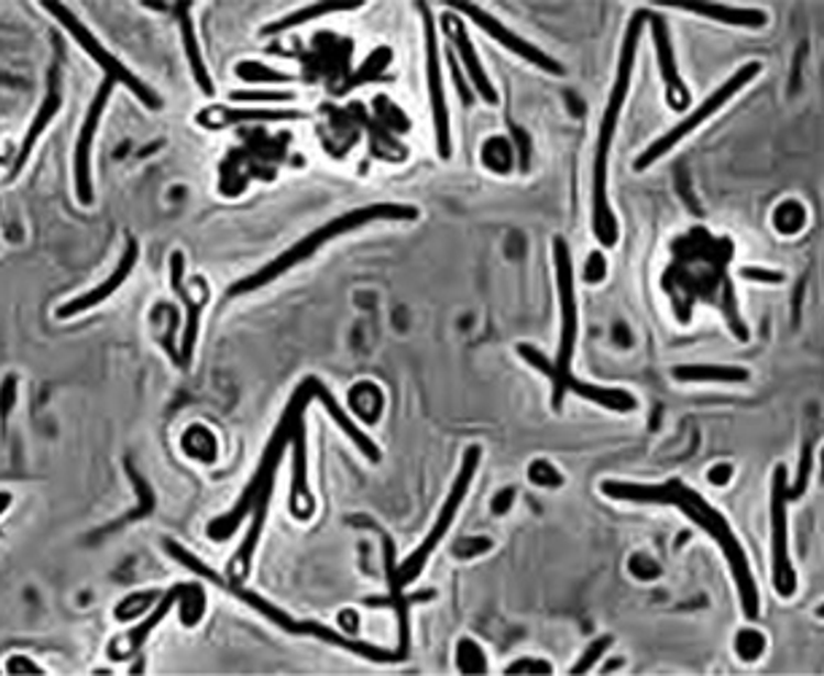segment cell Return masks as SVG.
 <instances>
[{
    "label": "cell",
    "mask_w": 824,
    "mask_h": 676,
    "mask_svg": "<svg viewBox=\"0 0 824 676\" xmlns=\"http://www.w3.org/2000/svg\"><path fill=\"white\" fill-rule=\"evenodd\" d=\"M513 497H515V491H513V488H507L502 497L493 501V512H496V515H504V512L509 510V504H513Z\"/></svg>",
    "instance_id": "cell-48"
},
{
    "label": "cell",
    "mask_w": 824,
    "mask_h": 676,
    "mask_svg": "<svg viewBox=\"0 0 824 676\" xmlns=\"http://www.w3.org/2000/svg\"><path fill=\"white\" fill-rule=\"evenodd\" d=\"M507 674H552V666L539 657H520V661L509 663Z\"/></svg>",
    "instance_id": "cell-38"
},
{
    "label": "cell",
    "mask_w": 824,
    "mask_h": 676,
    "mask_svg": "<svg viewBox=\"0 0 824 676\" xmlns=\"http://www.w3.org/2000/svg\"><path fill=\"white\" fill-rule=\"evenodd\" d=\"M517 353H520L523 359L528 361V364L537 367L541 375H547L552 380V410H556V413H561L563 396H567L569 391H571V394L582 396V400L601 404V407L615 410V413H634V410L639 407L636 396L628 394V391L601 389V385L582 383L580 378H574V372H571V370H567V372L556 370V367H552V361L547 359L545 353H539L534 346H526V342H523V346H517Z\"/></svg>",
    "instance_id": "cell-7"
},
{
    "label": "cell",
    "mask_w": 824,
    "mask_h": 676,
    "mask_svg": "<svg viewBox=\"0 0 824 676\" xmlns=\"http://www.w3.org/2000/svg\"><path fill=\"white\" fill-rule=\"evenodd\" d=\"M556 251V273H558V297H561V348L552 367L561 372L571 370L574 359L576 335H580V313H576V294H574V268H571V253L563 238L552 240Z\"/></svg>",
    "instance_id": "cell-11"
},
{
    "label": "cell",
    "mask_w": 824,
    "mask_h": 676,
    "mask_svg": "<svg viewBox=\"0 0 824 676\" xmlns=\"http://www.w3.org/2000/svg\"><path fill=\"white\" fill-rule=\"evenodd\" d=\"M811 461H814V445L809 443V445H805V448H803V458H800V480H798V486H795V488H787V499H790V501H795V499L803 497L805 486H809Z\"/></svg>",
    "instance_id": "cell-37"
},
{
    "label": "cell",
    "mask_w": 824,
    "mask_h": 676,
    "mask_svg": "<svg viewBox=\"0 0 824 676\" xmlns=\"http://www.w3.org/2000/svg\"><path fill=\"white\" fill-rule=\"evenodd\" d=\"M189 9H191V3H176V6H173V14L178 17L180 39H184V50H186V57H189L191 74H195L197 87H200L206 95H213V92H216L213 78H210V74H208L206 59H202V52H200V44H197L195 22H191Z\"/></svg>",
    "instance_id": "cell-23"
},
{
    "label": "cell",
    "mask_w": 824,
    "mask_h": 676,
    "mask_svg": "<svg viewBox=\"0 0 824 676\" xmlns=\"http://www.w3.org/2000/svg\"><path fill=\"white\" fill-rule=\"evenodd\" d=\"M612 642H615V639H612V636L595 639L591 647L585 650V655L580 657V663H576V666L571 668V674H587V672H593V666L601 661V657H604V652L612 647Z\"/></svg>",
    "instance_id": "cell-36"
},
{
    "label": "cell",
    "mask_w": 824,
    "mask_h": 676,
    "mask_svg": "<svg viewBox=\"0 0 824 676\" xmlns=\"http://www.w3.org/2000/svg\"><path fill=\"white\" fill-rule=\"evenodd\" d=\"M361 3H316V6H305V9L294 11V14L284 17V20L273 22V25H267L262 30L264 35H275V33H284V30H292L297 25H303V22H310V20H318V17L323 14H334V11H353L359 9Z\"/></svg>",
    "instance_id": "cell-27"
},
{
    "label": "cell",
    "mask_w": 824,
    "mask_h": 676,
    "mask_svg": "<svg viewBox=\"0 0 824 676\" xmlns=\"http://www.w3.org/2000/svg\"><path fill=\"white\" fill-rule=\"evenodd\" d=\"M234 74H238L243 81H251V84H286L292 81V76L288 74H281V70H273L267 68V65H259V63H240L238 68H234Z\"/></svg>",
    "instance_id": "cell-33"
},
{
    "label": "cell",
    "mask_w": 824,
    "mask_h": 676,
    "mask_svg": "<svg viewBox=\"0 0 824 676\" xmlns=\"http://www.w3.org/2000/svg\"><path fill=\"white\" fill-rule=\"evenodd\" d=\"M17 402V378L9 375L0 385V418H9L11 407Z\"/></svg>",
    "instance_id": "cell-41"
},
{
    "label": "cell",
    "mask_w": 824,
    "mask_h": 676,
    "mask_svg": "<svg viewBox=\"0 0 824 676\" xmlns=\"http://www.w3.org/2000/svg\"><path fill=\"white\" fill-rule=\"evenodd\" d=\"M418 11L424 14L426 70H429V95H431V117H435V130H437V151H439V156H442V160H450V154H453V141H450L448 102H444L442 70H439V46H437L435 17H431V9L426 3H418Z\"/></svg>",
    "instance_id": "cell-12"
},
{
    "label": "cell",
    "mask_w": 824,
    "mask_h": 676,
    "mask_svg": "<svg viewBox=\"0 0 824 676\" xmlns=\"http://www.w3.org/2000/svg\"><path fill=\"white\" fill-rule=\"evenodd\" d=\"M733 477V467L730 464H719V467L708 469V482H714V486H727Z\"/></svg>",
    "instance_id": "cell-45"
},
{
    "label": "cell",
    "mask_w": 824,
    "mask_h": 676,
    "mask_svg": "<svg viewBox=\"0 0 824 676\" xmlns=\"http://www.w3.org/2000/svg\"><path fill=\"white\" fill-rule=\"evenodd\" d=\"M303 111H281V108H230V106H210L197 113V124L206 130H221V127L243 124V122H292V119H305Z\"/></svg>",
    "instance_id": "cell-17"
},
{
    "label": "cell",
    "mask_w": 824,
    "mask_h": 676,
    "mask_svg": "<svg viewBox=\"0 0 824 676\" xmlns=\"http://www.w3.org/2000/svg\"><path fill=\"white\" fill-rule=\"evenodd\" d=\"M787 469L776 467L771 493V534H773V588L781 599H790L798 590V577L790 560V534H787Z\"/></svg>",
    "instance_id": "cell-10"
},
{
    "label": "cell",
    "mask_w": 824,
    "mask_h": 676,
    "mask_svg": "<svg viewBox=\"0 0 824 676\" xmlns=\"http://www.w3.org/2000/svg\"><path fill=\"white\" fill-rule=\"evenodd\" d=\"M493 547V542L488 539V536H477V539H464L455 545V555L459 558H472V555H480V553H488Z\"/></svg>",
    "instance_id": "cell-40"
},
{
    "label": "cell",
    "mask_w": 824,
    "mask_h": 676,
    "mask_svg": "<svg viewBox=\"0 0 824 676\" xmlns=\"http://www.w3.org/2000/svg\"><path fill=\"white\" fill-rule=\"evenodd\" d=\"M601 493L615 501H636V504H671L679 506L690 521L697 523L725 553L727 564H730L733 579L738 585V596H741V607L747 620H755L760 614V596H757L755 577H751L749 560L744 555V547L738 545L736 534L727 526L725 517L708 504L701 493L684 486L682 480H669L663 486H641V482H619L606 480L601 482Z\"/></svg>",
    "instance_id": "cell-1"
},
{
    "label": "cell",
    "mask_w": 824,
    "mask_h": 676,
    "mask_svg": "<svg viewBox=\"0 0 824 676\" xmlns=\"http://www.w3.org/2000/svg\"><path fill=\"white\" fill-rule=\"evenodd\" d=\"M340 625H342V631L348 633V636H353V633L359 631V614L353 612V609H345V612L340 614Z\"/></svg>",
    "instance_id": "cell-46"
},
{
    "label": "cell",
    "mask_w": 824,
    "mask_h": 676,
    "mask_svg": "<svg viewBox=\"0 0 824 676\" xmlns=\"http://www.w3.org/2000/svg\"><path fill=\"white\" fill-rule=\"evenodd\" d=\"M135 262H138V243H135V240H128V249H124L122 259H119L117 270H113V273L108 275V281L100 283V286L89 288V292L81 294V297L65 302V305H59L54 316H57L59 321H63V318H74V316H78V313L92 310V307H98L100 302H106L108 297H111L113 292H117L119 286H122L124 281H128L130 273H132V268H135Z\"/></svg>",
    "instance_id": "cell-16"
},
{
    "label": "cell",
    "mask_w": 824,
    "mask_h": 676,
    "mask_svg": "<svg viewBox=\"0 0 824 676\" xmlns=\"http://www.w3.org/2000/svg\"><path fill=\"white\" fill-rule=\"evenodd\" d=\"M760 70H762V65H760V63H747V65H744V68H738L736 74H733L730 78H727V81L722 84L719 89H714V92L708 95V98L703 100L701 106H697L695 111L690 113V117H684L682 122H679L677 127H671V130L666 132L663 138H658V141H655L652 146H649V149L645 151V154H641L639 160H636V165H634L636 171H647V167H649V165H655V162H658L660 156L669 154V151H671L673 146H677L679 141H682V138H688L690 132L697 130V127H701L703 122H706L708 117H714V113H717L719 108L725 106V102L733 98V95L741 92V89L747 87V84H749L751 78H755L757 74H760Z\"/></svg>",
    "instance_id": "cell-8"
},
{
    "label": "cell",
    "mask_w": 824,
    "mask_h": 676,
    "mask_svg": "<svg viewBox=\"0 0 824 676\" xmlns=\"http://www.w3.org/2000/svg\"><path fill=\"white\" fill-rule=\"evenodd\" d=\"M59 106H63V95H59V89H57V74H52L50 95H46V98H44V106H41L39 117L33 119V124H30V130H28L25 141H22L20 154H17V160H14V167H11V178L20 176V171H22V167H25V162H28L30 151H33V146H35V141H39L41 132H44L46 127H50L52 119L57 117Z\"/></svg>",
    "instance_id": "cell-24"
},
{
    "label": "cell",
    "mask_w": 824,
    "mask_h": 676,
    "mask_svg": "<svg viewBox=\"0 0 824 676\" xmlns=\"http://www.w3.org/2000/svg\"><path fill=\"white\" fill-rule=\"evenodd\" d=\"M673 378L682 380V383H747L749 372L744 367L682 364L673 367Z\"/></svg>",
    "instance_id": "cell-25"
},
{
    "label": "cell",
    "mask_w": 824,
    "mask_h": 676,
    "mask_svg": "<svg viewBox=\"0 0 824 676\" xmlns=\"http://www.w3.org/2000/svg\"><path fill=\"white\" fill-rule=\"evenodd\" d=\"M442 25H444V30H448L450 39H453V46H455V50H459L461 59H464V68H466L469 78H472L474 89H477V92H480V98H483L485 102H491V106H493V102L498 100V95H496V89H493L488 74H485V70H483V65H480L477 52H474V44H472V41H469L464 25H461V22L455 20L453 14H444Z\"/></svg>",
    "instance_id": "cell-21"
},
{
    "label": "cell",
    "mask_w": 824,
    "mask_h": 676,
    "mask_svg": "<svg viewBox=\"0 0 824 676\" xmlns=\"http://www.w3.org/2000/svg\"><path fill=\"white\" fill-rule=\"evenodd\" d=\"M171 283H173V292H176L186 305V329H184V342H180V353H178V359H180L178 364L186 370V367L191 364V356H195L202 299L191 297L189 288L184 286V253L180 251H173V257H171Z\"/></svg>",
    "instance_id": "cell-19"
},
{
    "label": "cell",
    "mask_w": 824,
    "mask_h": 676,
    "mask_svg": "<svg viewBox=\"0 0 824 676\" xmlns=\"http://www.w3.org/2000/svg\"><path fill=\"white\" fill-rule=\"evenodd\" d=\"M625 666V661H612V663H606V666H604V674L606 672H615V668H623Z\"/></svg>",
    "instance_id": "cell-50"
},
{
    "label": "cell",
    "mask_w": 824,
    "mask_h": 676,
    "mask_svg": "<svg viewBox=\"0 0 824 676\" xmlns=\"http://www.w3.org/2000/svg\"><path fill=\"white\" fill-rule=\"evenodd\" d=\"M44 9L46 11H50V14L52 17H57V20H59V25H63L65 30H68V33L70 35H74V39L78 41V46H81V50L84 52H87L89 54V57H92L95 59V63H98L100 65V68H103V74H106V78H111V81L113 84H124V87H128L130 89V92L132 95H135V98L138 100H141V102H146V106L149 108H160L162 106V100L160 98H156V92H154V89H149L146 87V84H143L141 81V78H138L135 74H132V70L128 68V65H122V63H119V59L117 57H113V54L111 52H108L106 50V46L103 44H100V41L98 39H95V35L92 33H89V30H87V25H84V22L81 20H78V17L74 14V11H70L68 9V6H54V3H46L44 6Z\"/></svg>",
    "instance_id": "cell-9"
},
{
    "label": "cell",
    "mask_w": 824,
    "mask_h": 676,
    "mask_svg": "<svg viewBox=\"0 0 824 676\" xmlns=\"http://www.w3.org/2000/svg\"><path fill=\"white\" fill-rule=\"evenodd\" d=\"M143 668H146V663H143V657H138V663H135V666H132V668H130V672H132V674H141V672H143Z\"/></svg>",
    "instance_id": "cell-51"
},
{
    "label": "cell",
    "mask_w": 824,
    "mask_h": 676,
    "mask_svg": "<svg viewBox=\"0 0 824 676\" xmlns=\"http://www.w3.org/2000/svg\"><path fill=\"white\" fill-rule=\"evenodd\" d=\"M645 20L649 22V28H652V41H655V50H658L660 74H663V81H666V100H669V106L673 108V111H684V108L690 106V89H688V84L682 81V76H679L669 25H666L663 17L647 9H645Z\"/></svg>",
    "instance_id": "cell-15"
},
{
    "label": "cell",
    "mask_w": 824,
    "mask_h": 676,
    "mask_svg": "<svg viewBox=\"0 0 824 676\" xmlns=\"http://www.w3.org/2000/svg\"><path fill=\"white\" fill-rule=\"evenodd\" d=\"M234 102H288L294 100L292 92H232Z\"/></svg>",
    "instance_id": "cell-39"
},
{
    "label": "cell",
    "mask_w": 824,
    "mask_h": 676,
    "mask_svg": "<svg viewBox=\"0 0 824 676\" xmlns=\"http://www.w3.org/2000/svg\"><path fill=\"white\" fill-rule=\"evenodd\" d=\"M6 672L9 674H44V668L35 666L33 661H28L25 655H14L6 663Z\"/></svg>",
    "instance_id": "cell-43"
},
{
    "label": "cell",
    "mask_w": 824,
    "mask_h": 676,
    "mask_svg": "<svg viewBox=\"0 0 824 676\" xmlns=\"http://www.w3.org/2000/svg\"><path fill=\"white\" fill-rule=\"evenodd\" d=\"M736 652L741 661H757V657L766 652V636H762L760 631H755V628H744L736 636Z\"/></svg>",
    "instance_id": "cell-34"
},
{
    "label": "cell",
    "mask_w": 824,
    "mask_h": 676,
    "mask_svg": "<svg viewBox=\"0 0 824 676\" xmlns=\"http://www.w3.org/2000/svg\"><path fill=\"white\" fill-rule=\"evenodd\" d=\"M113 92V81L106 78L100 84L98 95H95L92 106H89L87 119H84L81 135L76 141V156H74V173H76V197L81 205H92V143H95V132H98L100 117H103L108 98Z\"/></svg>",
    "instance_id": "cell-13"
},
{
    "label": "cell",
    "mask_w": 824,
    "mask_h": 676,
    "mask_svg": "<svg viewBox=\"0 0 824 676\" xmlns=\"http://www.w3.org/2000/svg\"><path fill=\"white\" fill-rule=\"evenodd\" d=\"M323 389V383L318 378H305L303 383H299V389L294 391V396L288 400L284 415H281V424L278 428L273 432V437H270L267 448H264L262 453V461H259V469L254 475V480L249 482V488L243 491V497H240L238 504L232 506L227 515L216 517L213 523L208 526V536L213 542H227L230 536L238 531L240 523L245 521V515H251V510H254L259 493L264 491V488L275 486V472H278L281 467V458H284V453L288 445H292L294 434L299 432V428H305V410H308V404L312 400H318V391Z\"/></svg>",
    "instance_id": "cell-4"
},
{
    "label": "cell",
    "mask_w": 824,
    "mask_h": 676,
    "mask_svg": "<svg viewBox=\"0 0 824 676\" xmlns=\"http://www.w3.org/2000/svg\"><path fill=\"white\" fill-rule=\"evenodd\" d=\"M448 57H450V68H453V76H455V87H459V95H461V100H464V102H472V95H469V87H466V84H464V78H461L459 68H455L453 50H450V52H448Z\"/></svg>",
    "instance_id": "cell-47"
},
{
    "label": "cell",
    "mask_w": 824,
    "mask_h": 676,
    "mask_svg": "<svg viewBox=\"0 0 824 676\" xmlns=\"http://www.w3.org/2000/svg\"><path fill=\"white\" fill-rule=\"evenodd\" d=\"M160 599H162L160 590H141V593H130L128 599H122L117 603L113 618H117L119 623H130V620L146 614L149 609H152V603H156Z\"/></svg>",
    "instance_id": "cell-30"
},
{
    "label": "cell",
    "mask_w": 824,
    "mask_h": 676,
    "mask_svg": "<svg viewBox=\"0 0 824 676\" xmlns=\"http://www.w3.org/2000/svg\"><path fill=\"white\" fill-rule=\"evenodd\" d=\"M641 28H645V9L636 11L634 20H630L628 30H625V41H623V54H619L617 78H615V87H612L609 102H606L604 119H601L598 149H595V165H593V229H595V238H598V243L604 246V249H612V246H617V238H619L617 219H615V214H612V208H609V197H606V167H609V149H612V141H615L617 122H619V111H623L625 98H628L630 74H634L636 46H639Z\"/></svg>",
    "instance_id": "cell-2"
},
{
    "label": "cell",
    "mask_w": 824,
    "mask_h": 676,
    "mask_svg": "<svg viewBox=\"0 0 824 676\" xmlns=\"http://www.w3.org/2000/svg\"><path fill=\"white\" fill-rule=\"evenodd\" d=\"M480 467V448L477 445H472L464 453V464H461V472L459 477L453 480V488H450V497L448 501L442 504V510H439L437 515V523L431 526L429 536H426L424 542H420V547L415 550L410 558L402 560L399 566L394 564V545H391V539H386V571H388V599H394V596L405 593V588L410 582H415V579L420 577V571H424L426 560H429V555L437 550L439 542L444 539V534H448L450 526H453L455 515H459L461 504H464L466 493H469V486L474 482V472H477Z\"/></svg>",
    "instance_id": "cell-6"
},
{
    "label": "cell",
    "mask_w": 824,
    "mask_h": 676,
    "mask_svg": "<svg viewBox=\"0 0 824 676\" xmlns=\"http://www.w3.org/2000/svg\"><path fill=\"white\" fill-rule=\"evenodd\" d=\"M178 607H180V623H184L186 628H195L202 620V614H206V590H202L200 585H184Z\"/></svg>",
    "instance_id": "cell-29"
},
{
    "label": "cell",
    "mask_w": 824,
    "mask_h": 676,
    "mask_svg": "<svg viewBox=\"0 0 824 676\" xmlns=\"http://www.w3.org/2000/svg\"><path fill=\"white\" fill-rule=\"evenodd\" d=\"M165 550L173 555V558L178 560V564H184L186 569H191L195 575H200L202 579H208V582L219 585V588L230 590V593L234 596V599H240L243 603H249L251 609H256L262 618H267L270 623H275L281 628V631L292 633V636H316L321 639V642L327 644H334V647H342L348 652H353V655L359 657H366V661H375V663H396V661H405V652L402 650H383V647H375V644H366V642H359V639L348 636V633H337L332 631V628L321 625V623H312V620H294L288 618V614L284 612V609L273 607L270 601H264L262 596L254 593V590H245L243 582H230V579H221L219 575H216L213 569H208L206 564H202L200 558H195L189 550H184V547L178 545V542H165Z\"/></svg>",
    "instance_id": "cell-3"
},
{
    "label": "cell",
    "mask_w": 824,
    "mask_h": 676,
    "mask_svg": "<svg viewBox=\"0 0 824 676\" xmlns=\"http://www.w3.org/2000/svg\"><path fill=\"white\" fill-rule=\"evenodd\" d=\"M351 407L359 418H364L366 424H375L381 418L383 410V394L375 383H359L351 391Z\"/></svg>",
    "instance_id": "cell-28"
},
{
    "label": "cell",
    "mask_w": 824,
    "mask_h": 676,
    "mask_svg": "<svg viewBox=\"0 0 824 676\" xmlns=\"http://www.w3.org/2000/svg\"><path fill=\"white\" fill-rule=\"evenodd\" d=\"M273 488H264L262 493H259L254 510H251V528L249 534H245L243 545H240V550L234 553L232 564H230V571H227V579L230 582H243L245 577L251 575V560H254V553L259 547V536H262V528H264V521H267V510H270V499H273Z\"/></svg>",
    "instance_id": "cell-20"
},
{
    "label": "cell",
    "mask_w": 824,
    "mask_h": 676,
    "mask_svg": "<svg viewBox=\"0 0 824 676\" xmlns=\"http://www.w3.org/2000/svg\"><path fill=\"white\" fill-rule=\"evenodd\" d=\"M9 506H11V493L0 491V515H3V512L9 510Z\"/></svg>",
    "instance_id": "cell-49"
},
{
    "label": "cell",
    "mask_w": 824,
    "mask_h": 676,
    "mask_svg": "<svg viewBox=\"0 0 824 676\" xmlns=\"http://www.w3.org/2000/svg\"><path fill=\"white\" fill-rule=\"evenodd\" d=\"M180 445H184L186 456L200 458V461H206V464H210L216 458L213 434H210L208 428H202V426H191L189 432L184 434V443H180Z\"/></svg>",
    "instance_id": "cell-31"
},
{
    "label": "cell",
    "mask_w": 824,
    "mask_h": 676,
    "mask_svg": "<svg viewBox=\"0 0 824 676\" xmlns=\"http://www.w3.org/2000/svg\"><path fill=\"white\" fill-rule=\"evenodd\" d=\"M582 275H585L587 283L604 281V275H606L604 257H601V253H591V257H587V264H585V273H582Z\"/></svg>",
    "instance_id": "cell-42"
},
{
    "label": "cell",
    "mask_w": 824,
    "mask_h": 676,
    "mask_svg": "<svg viewBox=\"0 0 824 676\" xmlns=\"http://www.w3.org/2000/svg\"><path fill=\"white\" fill-rule=\"evenodd\" d=\"M415 219H418V208H413V205H402V203H375V205H366V208L348 210V214L337 216V219L327 221L323 227H318L316 232H310L308 238L299 240L297 246H292V249L281 253L278 259L264 264V268L256 270L254 275L234 283V286L230 288V297H238V294H249V292H256V288L267 286V283H273L275 277L288 273L292 268H297L299 262L310 259L312 253L321 249V246H327L329 240L340 238V235L353 232V229H359L364 225H375V221H415Z\"/></svg>",
    "instance_id": "cell-5"
},
{
    "label": "cell",
    "mask_w": 824,
    "mask_h": 676,
    "mask_svg": "<svg viewBox=\"0 0 824 676\" xmlns=\"http://www.w3.org/2000/svg\"><path fill=\"white\" fill-rule=\"evenodd\" d=\"M455 666L461 674H485L488 672V661H485L483 647L474 639H461L455 647Z\"/></svg>",
    "instance_id": "cell-32"
},
{
    "label": "cell",
    "mask_w": 824,
    "mask_h": 676,
    "mask_svg": "<svg viewBox=\"0 0 824 676\" xmlns=\"http://www.w3.org/2000/svg\"><path fill=\"white\" fill-rule=\"evenodd\" d=\"M528 480L534 482V486H541V488H558L563 486V475L558 472L556 467H552L550 461H534L531 467H528Z\"/></svg>",
    "instance_id": "cell-35"
},
{
    "label": "cell",
    "mask_w": 824,
    "mask_h": 676,
    "mask_svg": "<svg viewBox=\"0 0 824 676\" xmlns=\"http://www.w3.org/2000/svg\"><path fill=\"white\" fill-rule=\"evenodd\" d=\"M180 590H184V585H176V588H173V590L162 593V599L154 607V612L149 614V618L143 620L141 625H135L130 633H124V636L113 639V642L108 644V655H111L113 661H128V657L135 655V652L141 650L143 644H146L149 633H152L154 628L167 618V612H171V609H173V603H178Z\"/></svg>",
    "instance_id": "cell-18"
},
{
    "label": "cell",
    "mask_w": 824,
    "mask_h": 676,
    "mask_svg": "<svg viewBox=\"0 0 824 676\" xmlns=\"http://www.w3.org/2000/svg\"><path fill=\"white\" fill-rule=\"evenodd\" d=\"M690 14L708 17V20L725 22L736 28H766L768 14L760 9H730V6H682Z\"/></svg>",
    "instance_id": "cell-26"
},
{
    "label": "cell",
    "mask_w": 824,
    "mask_h": 676,
    "mask_svg": "<svg viewBox=\"0 0 824 676\" xmlns=\"http://www.w3.org/2000/svg\"><path fill=\"white\" fill-rule=\"evenodd\" d=\"M294 450V475H292V515L297 521H310L312 512H316V501L310 497L308 488V450H305V428H299L292 439Z\"/></svg>",
    "instance_id": "cell-22"
},
{
    "label": "cell",
    "mask_w": 824,
    "mask_h": 676,
    "mask_svg": "<svg viewBox=\"0 0 824 676\" xmlns=\"http://www.w3.org/2000/svg\"><path fill=\"white\" fill-rule=\"evenodd\" d=\"M741 277L747 281H760V283H781L784 275L776 273V270H762V268H741Z\"/></svg>",
    "instance_id": "cell-44"
},
{
    "label": "cell",
    "mask_w": 824,
    "mask_h": 676,
    "mask_svg": "<svg viewBox=\"0 0 824 676\" xmlns=\"http://www.w3.org/2000/svg\"><path fill=\"white\" fill-rule=\"evenodd\" d=\"M448 9L461 11V14H466L469 20L477 22V25L483 28L485 33L491 35V39H496L498 44L507 46V50H509V52H515L517 57L528 59V63L537 65V68H541V70H547V74H552V76H563V65H561V63H556V59H552V57H547V54L541 52L539 46H534V44H528V41H523L520 35L513 33V30H509V28H504L502 22L496 20V17H491L488 11H483V9H480V6L459 3V6H448Z\"/></svg>",
    "instance_id": "cell-14"
}]
</instances>
